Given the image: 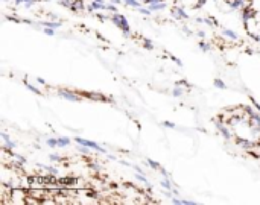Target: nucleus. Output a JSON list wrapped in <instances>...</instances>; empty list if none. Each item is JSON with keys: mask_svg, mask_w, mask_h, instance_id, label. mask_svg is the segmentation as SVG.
<instances>
[{"mask_svg": "<svg viewBox=\"0 0 260 205\" xmlns=\"http://www.w3.org/2000/svg\"><path fill=\"white\" fill-rule=\"evenodd\" d=\"M29 190L23 187H12L11 189V201L9 205H26Z\"/></svg>", "mask_w": 260, "mask_h": 205, "instance_id": "nucleus-1", "label": "nucleus"}, {"mask_svg": "<svg viewBox=\"0 0 260 205\" xmlns=\"http://www.w3.org/2000/svg\"><path fill=\"white\" fill-rule=\"evenodd\" d=\"M76 143H79L81 146L90 148V149H98V151H101V152H105L102 148H99V145H98V143H94V142H90V140H85V139H81V137H76Z\"/></svg>", "mask_w": 260, "mask_h": 205, "instance_id": "nucleus-2", "label": "nucleus"}, {"mask_svg": "<svg viewBox=\"0 0 260 205\" xmlns=\"http://www.w3.org/2000/svg\"><path fill=\"white\" fill-rule=\"evenodd\" d=\"M222 35H224L227 40H230V41H239V37H238V33H236L235 30L229 29V27H222Z\"/></svg>", "mask_w": 260, "mask_h": 205, "instance_id": "nucleus-3", "label": "nucleus"}, {"mask_svg": "<svg viewBox=\"0 0 260 205\" xmlns=\"http://www.w3.org/2000/svg\"><path fill=\"white\" fill-rule=\"evenodd\" d=\"M70 145V140L66 139V137H58V146L64 148V146H69Z\"/></svg>", "mask_w": 260, "mask_h": 205, "instance_id": "nucleus-4", "label": "nucleus"}, {"mask_svg": "<svg viewBox=\"0 0 260 205\" xmlns=\"http://www.w3.org/2000/svg\"><path fill=\"white\" fill-rule=\"evenodd\" d=\"M47 146L58 148V139H47Z\"/></svg>", "mask_w": 260, "mask_h": 205, "instance_id": "nucleus-5", "label": "nucleus"}, {"mask_svg": "<svg viewBox=\"0 0 260 205\" xmlns=\"http://www.w3.org/2000/svg\"><path fill=\"white\" fill-rule=\"evenodd\" d=\"M43 30H44L46 35H53V33H55V32H53V27H50V26H49V27H44Z\"/></svg>", "mask_w": 260, "mask_h": 205, "instance_id": "nucleus-6", "label": "nucleus"}, {"mask_svg": "<svg viewBox=\"0 0 260 205\" xmlns=\"http://www.w3.org/2000/svg\"><path fill=\"white\" fill-rule=\"evenodd\" d=\"M215 85H218L219 88H225V84H224L222 79H216V81H215Z\"/></svg>", "mask_w": 260, "mask_h": 205, "instance_id": "nucleus-7", "label": "nucleus"}, {"mask_svg": "<svg viewBox=\"0 0 260 205\" xmlns=\"http://www.w3.org/2000/svg\"><path fill=\"white\" fill-rule=\"evenodd\" d=\"M165 126H166V128H175V125H174V123H169V122H166Z\"/></svg>", "mask_w": 260, "mask_h": 205, "instance_id": "nucleus-8", "label": "nucleus"}]
</instances>
